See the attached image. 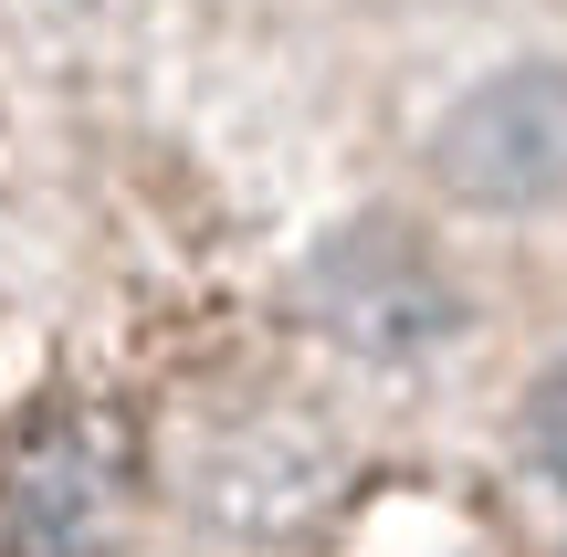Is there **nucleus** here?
I'll return each instance as SVG.
<instances>
[{
  "mask_svg": "<svg viewBox=\"0 0 567 557\" xmlns=\"http://www.w3.org/2000/svg\"><path fill=\"white\" fill-rule=\"evenodd\" d=\"M431 189L463 210H557L567 200V63H505L431 126Z\"/></svg>",
  "mask_w": 567,
  "mask_h": 557,
  "instance_id": "nucleus-2",
  "label": "nucleus"
},
{
  "mask_svg": "<svg viewBox=\"0 0 567 557\" xmlns=\"http://www.w3.org/2000/svg\"><path fill=\"white\" fill-rule=\"evenodd\" d=\"M316 316L347 337L358 358H421L431 337L452 327V285L410 231L358 221L316 252Z\"/></svg>",
  "mask_w": 567,
  "mask_h": 557,
  "instance_id": "nucleus-3",
  "label": "nucleus"
},
{
  "mask_svg": "<svg viewBox=\"0 0 567 557\" xmlns=\"http://www.w3.org/2000/svg\"><path fill=\"white\" fill-rule=\"evenodd\" d=\"M137 505V432L116 400L53 390L0 432V557H116Z\"/></svg>",
  "mask_w": 567,
  "mask_h": 557,
  "instance_id": "nucleus-1",
  "label": "nucleus"
}]
</instances>
